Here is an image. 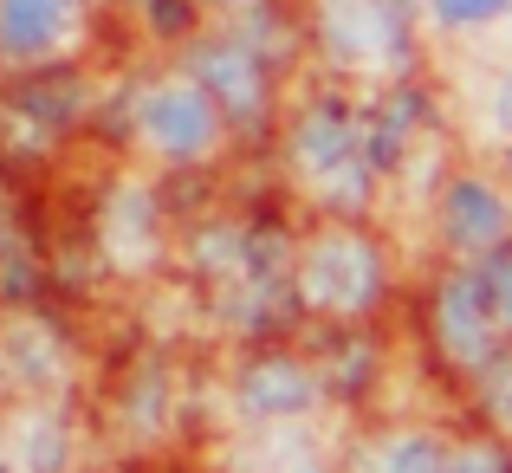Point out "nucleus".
<instances>
[{
    "instance_id": "9b49d317",
    "label": "nucleus",
    "mask_w": 512,
    "mask_h": 473,
    "mask_svg": "<svg viewBox=\"0 0 512 473\" xmlns=\"http://www.w3.org/2000/svg\"><path fill=\"white\" fill-rule=\"evenodd\" d=\"M7 461H13V473H65L72 441H65V428L52 422V415H26L7 435Z\"/></svg>"
},
{
    "instance_id": "f03ea898",
    "label": "nucleus",
    "mask_w": 512,
    "mask_h": 473,
    "mask_svg": "<svg viewBox=\"0 0 512 473\" xmlns=\"http://www.w3.org/2000/svg\"><path fill=\"white\" fill-rule=\"evenodd\" d=\"M137 137L156 156H201L221 137V111L195 78H169V85H150L137 98Z\"/></svg>"
},
{
    "instance_id": "412c9836",
    "label": "nucleus",
    "mask_w": 512,
    "mask_h": 473,
    "mask_svg": "<svg viewBox=\"0 0 512 473\" xmlns=\"http://www.w3.org/2000/svg\"><path fill=\"white\" fill-rule=\"evenodd\" d=\"M221 7H253V0H221Z\"/></svg>"
},
{
    "instance_id": "0eeeda50",
    "label": "nucleus",
    "mask_w": 512,
    "mask_h": 473,
    "mask_svg": "<svg viewBox=\"0 0 512 473\" xmlns=\"http://www.w3.org/2000/svg\"><path fill=\"white\" fill-rule=\"evenodd\" d=\"M312 396H318V383L299 370V363H286V357H273V363H253L247 376H240V409L253 415V422H299L305 409H312Z\"/></svg>"
},
{
    "instance_id": "a211bd4d",
    "label": "nucleus",
    "mask_w": 512,
    "mask_h": 473,
    "mask_svg": "<svg viewBox=\"0 0 512 473\" xmlns=\"http://www.w3.org/2000/svg\"><path fill=\"white\" fill-rule=\"evenodd\" d=\"M487 409L500 415V422H512V363H493L487 370Z\"/></svg>"
},
{
    "instance_id": "7ed1b4c3",
    "label": "nucleus",
    "mask_w": 512,
    "mask_h": 473,
    "mask_svg": "<svg viewBox=\"0 0 512 473\" xmlns=\"http://www.w3.org/2000/svg\"><path fill=\"white\" fill-rule=\"evenodd\" d=\"M299 286L325 312H363L376 292V253L357 234H325L299 266Z\"/></svg>"
},
{
    "instance_id": "423d86ee",
    "label": "nucleus",
    "mask_w": 512,
    "mask_h": 473,
    "mask_svg": "<svg viewBox=\"0 0 512 473\" xmlns=\"http://www.w3.org/2000/svg\"><path fill=\"white\" fill-rule=\"evenodd\" d=\"M441 234H448L461 253L500 247V240H506V201H500V188L461 175V182L441 195Z\"/></svg>"
},
{
    "instance_id": "f257e3e1",
    "label": "nucleus",
    "mask_w": 512,
    "mask_h": 473,
    "mask_svg": "<svg viewBox=\"0 0 512 473\" xmlns=\"http://www.w3.org/2000/svg\"><path fill=\"white\" fill-rule=\"evenodd\" d=\"M292 162H299V175L312 188H325V195H350L357 201L363 188V124L338 104H312V111L299 117V130H292Z\"/></svg>"
},
{
    "instance_id": "9d476101",
    "label": "nucleus",
    "mask_w": 512,
    "mask_h": 473,
    "mask_svg": "<svg viewBox=\"0 0 512 473\" xmlns=\"http://www.w3.org/2000/svg\"><path fill=\"white\" fill-rule=\"evenodd\" d=\"M78 26V0H0V39L13 52H52Z\"/></svg>"
},
{
    "instance_id": "2eb2a0df",
    "label": "nucleus",
    "mask_w": 512,
    "mask_h": 473,
    "mask_svg": "<svg viewBox=\"0 0 512 473\" xmlns=\"http://www.w3.org/2000/svg\"><path fill=\"white\" fill-rule=\"evenodd\" d=\"M474 286H480V305H487V318L512 331V247H506V253H493V260L480 266Z\"/></svg>"
},
{
    "instance_id": "4468645a",
    "label": "nucleus",
    "mask_w": 512,
    "mask_h": 473,
    "mask_svg": "<svg viewBox=\"0 0 512 473\" xmlns=\"http://www.w3.org/2000/svg\"><path fill=\"white\" fill-rule=\"evenodd\" d=\"M0 363H7L13 376H26V383H59V344H52V331H39V324H20V331L7 337Z\"/></svg>"
},
{
    "instance_id": "39448f33",
    "label": "nucleus",
    "mask_w": 512,
    "mask_h": 473,
    "mask_svg": "<svg viewBox=\"0 0 512 473\" xmlns=\"http://www.w3.org/2000/svg\"><path fill=\"white\" fill-rule=\"evenodd\" d=\"M493 331H500V324H493L487 305H480L474 273L448 279L441 299H435V337H441V350H448L454 363H487L493 357Z\"/></svg>"
},
{
    "instance_id": "f8f14e48",
    "label": "nucleus",
    "mask_w": 512,
    "mask_h": 473,
    "mask_svg": "<svg viewBox=\"0 0 512 473\" xmlns=\"http://www.w3.org/2000/svg\"><path fill=\"white\" fill-rule=\"evenodd\" d=\"M240 473H325V461H318V448L299 435V428L266 422V435L240 454Z\"/></svg>"
},
{
    "instance_id": "aec40b11",
    "label": "nucleus",
    "mask_w": 512,
    "mask_h": 473,
    "mask_svg": "<svg viewBox=\"0 0 512 473\" xmlns=\"http://www.w3.org/2000/svg\"><path fill=\"white\" fill-rule=\"evenodd\" d=\"M0 473H13V461H7V435H0Z\"/></svg>"
},
{
    "instance_id": "20e7f679",
    "label": "nucleus",
    "mask_w": 512,
    "mask_h": 473,
    "mask_svg": "<svg viewBox=\"0 0 512 473\" xmlns=\"http://www.w3.org/2000/svg\"><path fill=\"white\" fill-rule=\"evenodd\" d=\"M318 33H325L331 59L344 65H383L396 52V13L383 0H325L318 7Z\"/></svg>"
},
{
    "instance_id": "dca6fc26",
    "label": "nucleus",
    "mask_w": 512,
    "mask_h": 473,
    "mask_svg": "<svg viewBox=\"0 0 512 473\" xmlns=\"http://www.w3.org/2000/svg\"><path fill=\"white\" fill-rule=\"evenodd\" d=\"M428 7H435L448 26H487V20L506 13V0H428Z\"/></svg>"
},
{
    "instance_id": "f3484780",
    "label": "nucleus",
    "mask_w": 512,
    "mask_h": 473,
    "mask_svg": "<svg viewBox=\"0 0 512 473\" xmlns=\"http://www.w3.org/2000/svg\"><path fill=\"white\" fill-rule=\"evenodd\" d=\"M441 473H506V454H500V448H480V441H474V448H454Z\"/></svg>"
},
{
    "instance_id": "ddd939ff",
    "label": "nucleus",
    "mask_w": 512,
    "mask_h": 473,
    "mask_svg": "<svg viewBox=\"0 0 512 473\" xmlns=\"http://www.w3.org/2000/svg\"><path fill=\"white\" fill-rule=\"evenodd\" d=\"M441 467H448V448H441L435 435H422V428L389 435L383 448L370 454V473H441Z\"/></svg>"
},
{
    "instance_id": "6ab92c4d",
    "label": "nucleus",
    "mask_w": 512,
    "mask_h": 473,
    "mask_svg": "<svg viewBox=\"0 0 512 473\" xmlns=\"http://www.w3.org/2000/svg\"><path fill=\"white\" fill-rule=\"evenodd\" d=\"M493 130H500V137L512 143V72L500 78V85H493Z\"/></svg>"
},
{
    "instance_id": "6e6552de",
    "label": "nucleus",
    "mask_w": 512,
    "mask_h": 473,
    "mask_svg": "<svg viewBox=\"0 0 512 473\" xmlns=\"http://www.w3.org/2000/svg\"><path fill=\"white\" fill-rule=\"evenodd\" d=\"M195 85L214 98V111H240V117H253L260 98H266L253 46H208V52H195Z\"/></svg>"
},
{
    "instance_id": "1a4fd4ad",
    "label": "nucleus",
    "mask_w": 512,
    "mask_h": 473,
    "mask_svg": "<svg viewBox=\"0 0 512 473\" xmlns=\"http://www.w3.org/2000/svg\"><path fill=\"white\" fill-rule=\"evenodd\" d=\"M98 240L117 266H143L156 253V195L137 182H124L111 201H104V221H98Z\"/></svg>"
},
{
    "instance_id": "4be33fe9",
    "label": "nucleus",
    "mask_w": 512,
    "mask_h": 473,
    "mask_svg": "<svg viewBox=\"0 0 512 473\" xmlns=\"http://www.w3.org/2000/svg\"><path fill=\"white\" fill-rule=\"evenodd\" d=\"M506 7H512V0H506Z\"/></svg>"
}]
</instances>
